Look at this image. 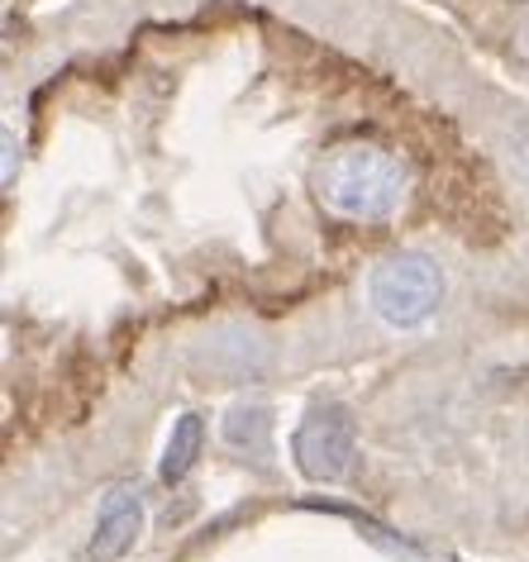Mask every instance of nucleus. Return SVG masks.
I'll return each mask as SVG.
<instances>
[{"label":"nucleus","instance_id":"0eeeda50","mask_svg":"<svg viewBox=\"0 0 529 562\" xmlns=\"http://www.w3.org/2000/svg\"><path fill=\"white\" fill-rule=\"evenodd\" d=\"M15 181V134L5 130V187Z\"/></svg>","mask_w":529,"mask_h":562},{"label":"nucleus","instance_id":"20e7f679","mask_svg":"<svg viewBox=\"0 0 529 562\" xmlns=\"http://www.w3.org/2000/svg\"><path fill=\"white\" fill-rule=\"evenodd\" d=\"M144 533V501L130 486H115L101 505V519H95L91 533V562H120Z\"/></svg>","mask_w":529,"mask_h":562},{"label":"nucleus","instance_id":"6e6552de","mask_svg":"<svg viewBox=\"0 0 529 562\" xmlns=\"http://www.w3.org/2000/svg\"><path fill=\"white\" fill-rule=\"evenodd\" d=\"M515 158H520V167H529V124L515 134Z\"/></svg>","mask_w":529,"mask_h":562},{"label":"nucleus","instance_id":"f03ea898","mask_svg":"<svg viewBox=\"0 0 529 562\" xmlns=\"http://www.w3.org/2000/svg\"><path fill=\"white\" fill-rule=\"evenodd\" d=\"M368 301L378 319H386L392 329H415L439 311L443 301V272L435 258L425 252H396L386 258L368 281Z\"/></svg>","mask_w":529,"mask_h":562},{"label":"nucleus","instance_id":"7ed1b4c3","mask_svg":"<svg viewBox=\"0 0 529 562\" xmlns=\"http://www.w3.org/2000/svg\"><path fill=\"white\" fill-rule=\"evenodd\" d=\"M358 458V429L344 405H315L296 429V468L311 482H344Z\"/></svg>","mask_w":529,"mask_h":562},{"label":"nucleus","instance_id":"39448f33","mask_svg":"<svg viewBox=\"0 0 529 562\" xmlns=\"http://www.w3.org/2000/svg\"><path fill=\"white\" fill-rule=\"evenodd\" d=\"M201 443H205V425L201 415H182L172 425V434H167V448H162V482H182V476L196 468L201 458Z\"/></svg>","mask_w":529,"mask_h":562},{"label":"nucleus","instance_id":"423d86ee","mask_svg":"<svg viewBox=\"0 0 529 562\" xmlns=\"http://www.w3.org/2000/svg\"><path fill=\"white\" fill-rule=\"evenodd\" d=\"M268 434H272V415L262 405H234L225 415V443L239 453H268Z\"/></svg>","mask_w":529,"mask_h":562},{"label":"nucleus","instance_id":"f257e3e1","mask_svg":"<svg viewBox=\"0 0 529 562\" xmlns=\"http://www.w3.org/2000/svg\"><path fill=\"white\" fill-rule=\"evenodd\" d=\"M406 162L378 144H339L325 153L315 172V191L334 215L348 220H386L406 201Z\"/></svg>","mask_w":529,"mask_h":562}]
</instances>
